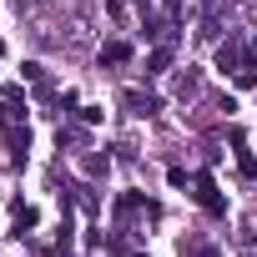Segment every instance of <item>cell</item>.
I'll return each mask as SVG.
<instances>
[{
    "label": "cell",
    "instance_id": "cell-13",
    "mask_svg": "<svg viewBox=\"0 0 257 257\" xmlns=\"http://www.w3.org/2000/svg\"><path fill=\"white\" fill-rule=\"evenodd\" d=\"M101 116H106V111H101V106H81V121H86V126H96V121H101Z\"/></svg>",
    "mask_w": 257,
    "mask_h": 257
},
{
    "label": "cell",
    "instance_id": "cell-4",
    "mask_svg": "<svg viewBox=\"0 0 257 257\" xmlns=\"http://www.w3.org/2000/svg\"><path fill=\"white\" fill-rule=\"evenodd\" d=\"M172 66V41H157L152 51H147V76H162Z\"/></svg>",
    "mask_w": 257,
    "mask_h": 257
},
{
    "label": "cell",
    "instance_id": "cell-3",
    "mask_svg": "<svg viewBox=\"0 0 257 257\" xmlns=\"http://www.w3.org/2000/svg\"><path fill=\"white\" fill-rule=\"evenodd\" d=\"M121 106L132 111V116H152V111H157L162 101H157L152 91H121Z\"/></svg>",
    "mask_w": 257,
    "mask_h": 257
},
{
    "label": "cell",
    "instance_id": "cell-12",
    "mask_svg": "<svg viewBox=\"0 0 257 257\" xmlns=\"http://www.w3.org/2000/svg\"><path fill=\"white\" fill-rule=\"evenodd\" d=\"M26 81H36V86H41V81H46V66H36V61H26Z\"/></svg>",
    "mask_w": 257,
    "mask_h": 257
},
{
    "label": "cell",
    "instance_id": "cell-11",
    "mask_svg": "<svg viewBox=\"0 0 257 257\" xmlns=\"http://www.w3.org/2000/svg\"><path fill=\"white\" fill-rule=\"evenodd\" d=\"M232 81H237V86H242V91H247V86H257V66H247V71H237V76H232Z\"/></svg>",
    "mask_w": 257,
    "mask_h": 257
},
{
    "label": "cell",
    "instance_id": "cell-6",
    "mask_svg": "<svg viewBox=\"0 0 257 257\" xmlns=\"http://www.w3.org/2000/svg\"><path fill=\"white\" fill-rule=\"evenodd\" d=\"M197 91H202V71H192V66H187V71L177 76V96L187 101V96H197Z\"/></svg>",
    "mask_w": 257,
    "mask_h": 257
},
{
    "label": "cell",
    "instance_id": "cell-8",
    "mask_svg": "<svg viewBox=\"0 0 257 257\" xmlns=\"http://www.w3.org/2000/svg\"><path fill=\"white\" fill-rule=\"evenodd\" d=\"M182 257H217L212 242H197V237H182Z\"/></svg>",
    "mask_w": 257,
    "mask_h": 257
},
{
    "label": "cell",
    "instance_id": "cell-5",
    "mask_svg": "<svg viewBox=\"0 0 257 257\" xmlns=\"http://www.w3.org/2000/svg\"><path fill=\"white\" fill-rule=\"evenodd\" d=\"M132 61V41H106L101 46V66H126Z\"/></svg>",
    "mask_w": 257,
    "mask_h": 257
},
{
    "label": "cell",
    "instance_id": "cell-14",
    "mask_svg": "<svg viewBox=\"0 0 257 257\" xmlns=\"http://www.w3.org/2000/svg\"><path fill=\"white\" fill-rule=\"evenodd\" d=\"M106 11H111V16L121 21V16H126V0H106Z\"/></svg>",
    "mask_w": 257,
    "mask_h": 257
},
{
    "label": "cell",
    "instance_id": "cell-10",
    "mask_svg": "<svg viewBox=\"0 0 257 257\" xmlns=\"http://www.w3.org/2000/svg\"><path fill=\"white\" fill-rule=\"evenodd\" d=\"M106 167H111V157H86V177H106Z\"/></svg>",
    "mask_w": 257,
    "mask_h": 257
},
{
    "label": "cell",
    "instance_id": "cell-2",
    "mask_svg": "<svg viewBox=\"0 0 257 257\" xmlns=\"http://www.w3.org/2000/svg\"><path fill=\"white\" fill-rule=\"evenodd\" d=\"M197 202H202L212 217H222V212H227V202H222V192H217V182H212L207 172H197Z\"/></svg>",
    "mask_w": 257,
    "mask_h": 257
},
{
    "label": "cell",
    "instance_id": "cell-15",
    "mask_svg": "<svg viewBox=\"0 0 257 257\" xmlns=\"http://www.w3.org/2000/svg\"><path fill=\"white\" fill-rule=\"evenodd\" d=\"M162 6H167V16H172V21L182 16V0H162Z\"/></svg>",
    "mask_w": 257,
    "mask_h": 257
},
{
    "label": "cell",
    "instance_id": "cell-9",
    "mask_svg": "<svg viewBox=\"0 0 257 257\" xmlns=\"http://www.w3.org/2000/svg\"><path fill=\"white\" fill-rule=\"evenodd\" d=\"M61 147H86V132L81 126H61Z\"/></svg>",
    "mask_w": 257,
    "mask_h": 257
},
{
    "label": "cell",
    "instance_id": "cell-7",
    "mask_svg": "<svg viewBox=\"0 0 257 257\" xmlns=\"http://www.w3.org/2000/svg\"><path fill=\"white\" fill-rule=\"evenodd\" d=\"M36 222H41V212H36V207H26V202H16V232L26 237V232H31Z\"/></svg>",
    "mask_w": 257,
    "mask_h": 257
},
{
    "label": "cell",
    "instance_id": "cell-16",
    "mask_svg": "<svg viewBox=\"0 0 257 257\" xmlns=\"http://www.w3.org/2000/svg\"><path fill=\"white\" fill-rule=\"evenodd\" d=\"M0 56H6V46H0Z\"/></svg>",
    "mask_w": 257,
    "mask_h": 257
},
{
    "label": "cell",
    "instance_id": "cell-17",
    "mask_svg": "<svg viewBox=\"0 0 257 257\" xmlns=\"http://www.w3.org/2000/svg\"><path fill=\"white\" fill-rule=\"evenodd\" d=\"M61 257H71V252H61Z\"/></svg>",
    "mask_w": 257,
    "mask_h": 257
},
{
    "label": "cell",
    "instance_id": "cell-1",
    "mask_svg": "<svg viewBox=\"0 0 257 257\" xmlns=\"http://www.w3.org/2000/svg\"><path fill=\"white\" fill-rule=\"evenodd\" d=\"M247 66H257V46L252 41H242V36H227L222 46H217V71H247Z\"/></svg>",
    "mask_w": 257,
    "mask_h": 257
}]
</instances>
